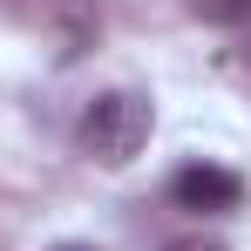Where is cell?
I'll use <instances>...</instances> for the list:
<instances>
[{
    "label": "cell",
    "instance_id": "obj_5",
    "mask_svg": "<svg viewBox=\"0 0 251 251\" xmlns=\"http://www.w3.org/2000/svg\"><path fill=\"white\" fill-rule=\"evenodd\" d=\"M54 251H95V245H54Z\"/></svg>",
    "mask_w": 251,
    "mask_h": 251
},
{
    "label": "cell",
    "instance_id": "obj_3",
    "mask_svg": "<svg viewBox=\"0 0 251 251\" xmlns=\"http://www.w3.org/2000/svg\"><path fill=\"white\" fill-rule=\"evenodd\" d=\"M197 21H210V27H245L251 21V0H183Z\"/></svg>",
    "mask_w": 251,
    "mask_h": 251
},
{
    "label": "cell",
    "instance_id": "obj_2",
    "mask_svg": "<svg viewBox=\"0 0 251 251\" xmlns=\"http://www.w3.org/2000/svg\"><path fill=\"white\" fill-rule=\"evenodd\" d=\"M170 197H176V210H238L245 204V176L224 163H183L170 176Z\"/></svg>",
    "mask_w": 251,
    "mask_h": 251
},
{
    "label": "cell",
    "instance_id": "obj_4",
    "mask_svg": "<svg viewBox=\"0 0 251 251\" xmlns=\"http://www.w3.org/2000/svg\"><path fill=\"white\" fill-rule=\"evenodd\" d=\"M163 251H231V245H217V238H176V245H163Z\"/></svg>",
    "mask_w": 251,
    "mask_h": 251
},
{
    "label": "cell",
    "instance_id": "obj_1",
    "mask_svg": "<svg viewBox=\"0 0 251 251\" xmlns=\"http://www.w3.org/2000/svg\"><path fill=\"white\" fill-rule=\"evenodd\" d=\"M150 129H156V109H150V95L143 88H109V95H95L82 109V129H75V143H82L95 163L123 170L143 156V143H150Z\"/></svg>",
    "mask_w": 251,
    "mask_h": 251
}]
</instances>
